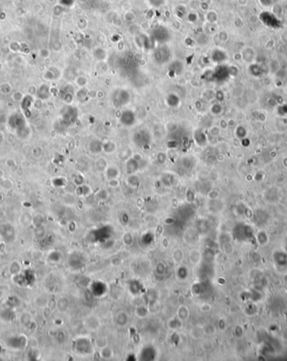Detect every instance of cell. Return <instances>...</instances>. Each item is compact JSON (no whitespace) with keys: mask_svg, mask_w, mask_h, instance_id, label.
I'll return each mask as SVG.
<instances>
[{"mask_svg":"<svg viewBox=\"0 0 287 361\" xmlns=\"http://www.w3.org/2000/svg\"><path fill=\"white\" fill-rule=\"evenodd\" d=\"M132 158H134L137 162H140L141 160H143V157H142V155L140 154V153H134V154L133 155V157H132Z\"/></svg>","mask_w":287,"mask_h":361,"instance_id":"obj_11","label":"cell"},{"mask_svg":"<svg viewBox=\"0 0 287 361\" xmlns=\"http://www.w3.org/2000/svg\"><path fill=\"white\" fill-rule=\"evenodd\" d=\"M195 107H196V109H197V111H201L202 108V104H201V101H200V100L196 101V103H195Z\"/></svg>","mask_w":287,"mask_h":361,"instance_id":"obj_12","label":"cell"},{"mask_svg":"<svg viewBox=\"0 0 287 361\" xmlns=\"http://www.w3.org/2000/svg\"><path fill=\"white\" fill-rule=\"evenodd\" d=\"M119 168L117 167L111 166V167L108 168L107 175H108L110 178H115L116 177L119 176Z\"/></svg>","mask_w":287,"mask_h":361,"instance_id":"obj_6","label":"cell"},{"mask_svg":"<svg viewBox=\"0 0 287 361\" xmlns=\"http://www.w3.org/2000/svg\"><path fill=\"white\" fill-rule=\"evenodd\" d=\"M145 63H146V62H145V59H140V66H145Z\"/></svg>","mask_w":287,"mask_h":361,"instance_id":"obj_15","label":"cell"},{"mask_svg":"<svg viewBox=\"0 0 287 361\" xmlns=\"http://www.w3.org/2000/svg\"><path fill=\"white\" fill-rule=\"evenodd\" d=\"M219 126L222 127V128H223V129H225L226 127H227V123H226V121L223 120H222L221 121H220L219 123Z\"/></svg>","mask_w":287,"mask_h":361,"instance_id":"obj_14","label":"cell"},{"mask_svg":"<svg viewBox=\"0 0 287 361\" xmlns=\"http://www.w3.org/2000/svg\"><path fill=\"white\" fill-rule=\"evenodd\" d=\"M9 124L12 129L17 131V134L20 137L25 138L28 136V133H25V131L30 132V131H26V121L22 115L16 113L11 115L10 118L9 119Z\"/></svg>","mask_w":287,"mask_h":361,"instance_id":"obj_1","label":"cell"},{"mask_svg":"<svg viewBox=\"0 0 287 361\" xmlns=\"http://www.w3.org/2000/svg\"><path fill=\"white\" fill-rule=\"evenodd\" d=\"M209 133L212 135V136H217L219 135L220 133V130L219 128L218 127V126H213L211 129H210V131H209Z\"/></svg>","mask_w":287,"mask_h":361,"instance_id":"obj_9","label":"cell"},{"mask_svg":"<svg viewBox=\"0 0 287 361\" xmlns=\"http://www.w3.org/2000/svg\"><path fill=\"white\" fill-rule=\"evenodd\" d=\"M119 184V182L118 179H116V178H113V179H111L109 181V185L110 186H112V187H117Z\"/></svg>","mask_w":287,"mask_h":361,"instance_id":"obj_10","label":"cell"},{"mask_svg":"<svg viewBox=\"0 0 287 361\" xmlns=\"http://www.w3.org/2000/svg\"><path fill=\"white\" fill-rule=\"evenodd\" d=\"M81 139V136L80 135H77V136H75V140H77V141H79Z\"/></svg>","mask_w":287,"mask_h":361,"instance_id":"obj_16","label":"cell"},{"mask_svg":"<svg viewBox=\"0 0 287 361\" xmlns=\"http://www.w3.org/2000/svg\"><path fill=\"white\" fill-rule=\"evenodd\" d=\"M211 111L212 113L214 115H219L220 113L222 112V107L219 105H213L211 108Z\"/></svg>","mask_w":287,"mask_h":361,"instance_id":"obj_8","label":"cell"},{"mask_svg":"<svg viewBox=\"0 0 287 361\" xmlns=\"http://www.w3.org/2000/svg\"><path fill=\"white\" fill-rule=\"evenodd\" d=\"M32 105H33V100H32L30 96H26L22 100L21 108H22V110L24 111V113H25L26 117H30L31 115L30 108H31Z\"/></svg>","mask_w":287,"mask_h":361,"instance_id":"obj_3","label":"cell"},{"mask_svg":"<svg viewBox=\"0 0 287 361\" xmlns=\"http://www.w3.org/2000/svg\"><path fill=\"white\" fill-rule=\"evenodd\" d=\"M120 120L123 124H124L126 126H131V125H133L134 123V115L133 113V111L131 110H125L124 112H122L120 116Z\"/></svg>","mask_w":287,"mask_h":361,"instance_id":"obj_2","label":"cell"},{"mask_svg":"<svg viewBox=\"0 0 287 361\" xmlns=\"http://www.w3.org/2000/svg\"><path fill=\"white\" fill-rule=\"evenodd\" d=\"M3 139H4V137H3V135H2V134L0 133V143H1L2 141H3Z\"/></svg>","mask_w":287,"mask_h":361,"instance_id":"obj_17","label":"cell"},{"mask_svg":"<svg viewBox=\"0 0 287 361\" xmlns=\"http://www.w3.org/2000/svg\"><path fill=\"white\" fill-rule=\"evenodd\" d=\"M166 160V155L164 152H160L157 153L156 155V161L159 163H164Z\"/></svg>","mask_w":287,"mask_h":361,"instance_id":"obj_7","label":"cell"},{"mask_svg":"<svg viewBox=\"0 0 287 361\" xmlns=\"http://www.w3.org/2000/svg\"><path fill=\"white\" fill-rule=\"evenodd\" d=\"M194 138L198 147H204L207 144V137L202 130H196L194 133Z\"/></svg>","mask_w":287,"mask_h":361,"instance_id":"obj_4","label":"cell"},{"mask_svg":"<svg viewBox=\"0 0 287 361\" xmlns=\"http://www.w3.org/2000/svg\"><path fill=\"white\" fill-rule=\"evenodd\" d=\"M96 96H97V98H98V99H102V98H103V96H104V93H103V91H98V92H97Z\"/></svg>","mask_w":287,"mask_h":361,"instance_id":"obj_13","label":"cell"},{"mask_svg":"<svg viewBox=\"0 0 287 361\" xmlns=\"http://www.w3.org/2000/svg\"><path fill=\"white\" fill-rule=\"evenodd\" d=\"M116 149L117 146L113 141H107L103 143V151H104L106 153H113L116 151Z\"/></svg>","mask_w":287,"mask_h":361,"instance_id":"obj_5","label":"cell"}]
</instances>
